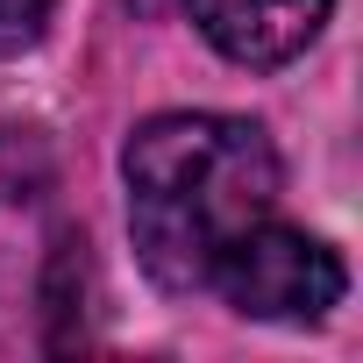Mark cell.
<instances>
[{"label": "cell", "mask_w": 363, "mask_h": 363, "mask_svg": "<svg viewBox=\"0 0 363 363\" xmlns=\"http://www.w3.org/2000/svg\"><path fill=\"white\" fill-rule=\"evenodd\" d=\"M50 15H57V0H0V57L29 50L50 29Z\"/></svg>", "instance_id": "277c9868"}, {"label": "cell", "mask_w": 363, "mask_h": 363, "mask_svg": "<svg viewBox=\"0 0 363 363\" xmlns=\"http://www.w3.org/2000/svg\"><path fill=\"white\" fill-rule=\"evenodd\" d=\"M235 313L250 320H278V328H306V320H328L349 292V271L342 257L306 235V228H285V221H257L221 264H214V285Z\"/></svg>", "instance_id": "7a4b0ae2"}, {"label": "cell", "mask_w": 363, "mask_h": 363, "mask_svg": "<svg viewBox=\"0 0 363 363\" xmlns=\"http://www.w3.org/2000/svg\"><path fill=\"white\" fill-rule=\"evenodd\" d=\"M121 178L135 257L164 292H207L214 264L278 207V150L242 114H150Z\"/></svg>", "instance_id": "6da1fadb"}, {"label": "cell", "mask_w": 363, "mask_h": 363, "mask_svg": "<svg viewBox=\"0 0 363 363\" xmlns=\"http://www.w3.org/2000/svg\"><path fill=\"white\" fill-rule=\"evenodd\" d=\"M186 8H193L200 36H207L228 65H242V72H278V65H292V57L320 36V22H328L335 0H186Z\"/></svg>", "instance_id": "3957f363"}]
</instances>
